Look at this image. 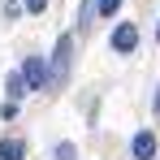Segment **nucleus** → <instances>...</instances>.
Instances as JSON below:
<instances>
[{
    "label": "nucleus",
    "mask_w": 160,
    "mask_h": 160,
    "mask_svg": "<svg viewBox=\"0 0 160 160\" xmlns=\"http://www.w3.org/2000/svg\"><path fill=\"white\" fill-rule=\"evenodd\" d=\"M69 56H74V35H61L56 39V52H52V65H48V82L61 87L65 74H69Z\"/></svg>",
    "instance_id": "1"
},
{
    "label": "nucleus",
    "mask_w": 160,
    "mask_h": 160,
    "mask_svg": "<svg viewBox=\"0 0 160 160\" xmlns=\"http://www.w3.org/2000/svg\"><path fill=\"white\" fill-rule=\"evenodd\" d=\"M22 82H26V91H43V87H48V65H43V56H26Z\"/></svg>",
    "instance_id": "2"
},
{
    "label": "nucleus",
    "mask_w": 160,
    "mask_h": 160,
    "mask_svg": "<svg viewBox=\"0 0 160 160\" xmlns=\"http://www.w3.org/2000/svg\"><path fill=\"white\" fill-rule=\"evenodd\" d=\"M112 48H117V52H134V48H138V30H134L130 22H121V26L112 30Z\"/></svg>",
    "instance_id": "3"
},
{
    "label": "nucleus",
    "mask_w": 160,
    "mask_h": 160,
    "mask_svg": "<svg viewBox=\"0 0 160 160\" xmlns=\"http://www.w3.org/2000/svg\"><path fill=\"white\" fill-rule=\"evenodd\" d=\"M130 152H134V160H152V156H156V138H152L147 130H143V134H134Z\"/></svg>",
    "instance_id": "4"
},
{
    "label": "nucleus",
    "mask_w": 160,
    "mask_h": 160,
    "mask_svg": "<svg viewBox=\"0 0 160 160\" xmlns=\"http://www.w3.org/2000/svg\"><path fill=\"white\" fill-rule=\"evenodd\" d=\"M26 156V143H22V138H4V143H0V160H22Z\"/></svg>",
    "instance_id": "5"
},
{
    "label": "nucleus",
    "mask_w": 160,
    "mask_h": 160,
    "mask_svg": "<svg viewBox=\"0 0 160 160\" xmlns=\"http://www.w3.org/2000/svg\"><path fill=\"white\" fill-rule=\"evenodd\" d=\"M4 87H9V100H22V95H26V82H22V74H9V82H4Z\"/></svg>",
    "instance_id": "6"
},
{
    "label": "nucleus",
    "mask_w": 160,
    "mask_h": 160,
    "mask_svg": "<svg viewBox=\"0 0 160 160\" xmlns=\"http://www.w3.org/2000/svg\"><path fill=\"white\" fill-rule=\"evenodd\" d=\"M56 160H78V152H74V143H56Z\"/></svg>",
    "instance_id": "7"
},
{
    "label": "nucleus",
    "mask_w": 160,
    "mask_h": 160,
    "mask_svg": "<svg viewBox=\"0 0 160 160\" xmlns=\"http://www.w3.org/2000/svg\"><path fill=\"white\" fill-rule=\"evenodd\" d=\"M117 9H121V0H100V18H112Z\"/></svg>",
    "instance_id": "8"
},
{
    "label": "nucleus",
    "mask_w": 160,
    "mask_h": 160,
    "mask_svg": "<svg viewBox=\"0 0 160 160\" xmlns=\"http://www.w3.org/2000/svg\"><path fill=\"white\" fill-rule=\"evenodd\" d=\"M22 4H26L30 13H43V4H48V0H22Z\"/></svg>",
    "instance_id": "9"
},
{
    "label": "nucleus",
    "mask_w": 160,
    "mask_h": 160,
    "mask_svg": "<svg viewBox=\"0 0 160 160\" xmlns=\"http://www.w3.org/2000/svg\"><path fill=\"white\" fill-rule=\"evenodd\" d=\"M156 112H160V91H156Z\"/></svg>",
    "instance_id": "10"
},
{
    "label": "nucleus",
    "mask_w": 160,
    "mask_h": 160,
    "mask_svg": "<svg viewBox=\"0 0 160 160\" xmlns=\"http://www.w3.org/2000/svg\"><path fill=\"white\" fill-rule=\"evenodd\" d=\"M156 35H160V30H156Z\"/></svg>",
    "instance_id": "11"
}]
</instances>
